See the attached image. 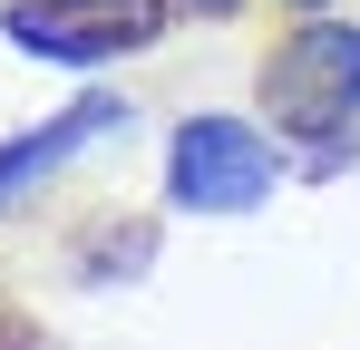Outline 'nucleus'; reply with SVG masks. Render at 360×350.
<instances>
[{
  "label": "nucleus",
  "instance_id": "obj_1",
  "mask_svg": "<svg viewBox=\"0 0 360 350\" xmlns=\"http://www.w3.org/2000/svg\"><path fill=\"white\" fill-rule=\"evenodd\" d=\"M263 108L292 136H341L360 117V30H341V20L292 30L283 49L263 58Z\"/></svg>",
  "mask_w": 360,
  "mask_h": 350
},
{
  "label": "nucleus",
  "instance_id": "obj_2",
  "mask_svg": "<svg viewBox=\"0 0 360 350\" xmlns=\"http://www.w3.org/2000/svg\"><path fill=\"white\" fill-rule=\"evenodd\" d=\"M166 185H176V205H195V214H243V205L273 195V146L253 127H234V117H195L176 136Z\"/></svg>",
  "mask_w": 360,
  "mask_h": 350
},
{
  "label": "nucleus",
  "instance_id": "obj_3",
  "mask_svg": "<svg viewBox=\"0 0 360 350\" xmlns=\"http://www.w3.org/2000/svg\"><path fill=\"white\" fill-rule=\"evenodd\" d=\"M166 30V0H10V39L49 58H117Z\"/></svg>",
  "mask_w": 360,
  "mask_h": 350
},
{
  "label": "nucleus",
  "instance_id": "obj_4",
  "mask_svg": "<svg viewBox=\"0 0 360 350\" xmlns=\"http://www.w3.org/2000/svg\"><path fill=\"white\" fill-rule=\"evenodd\" d=\"M108 127H127V108H117V98H78L59 127H39V136H20V146L0 156V195H20L30 175H49L68 146H88V136H108Z\"/></svg>",
  "mask_w": 360,
  "mask_h": 350
},
{
  "label": "nucleus",
  "instance_id": "obj_5",
  "mask_svg": "<svg viewBox=\"0 0 360 350\" xmlns=\"http://www.w3.org/2000/svg\"><path fill=\"white\" fill-rule=\"evenodd\" d=\"M0 350H39V341H30V331H20V321H0Z\"/></svg>",
  "mask_w": 360,
  "mask_h": 350
},
{
  "label": "nucleus",
  "instance_id": "obj_6",
  "mask_svg": "<svg viewBox=\"0 0 360 350\" xmlns=\"http://www.w3.org/2000/svg\"><path fill=\"white\" fill-rule=\"evenodd\" d=\"M195 10H234V0H195Z\"/></svg>",
  "mask_w": 360,
  "mask_h": 350
}]
</instances>
